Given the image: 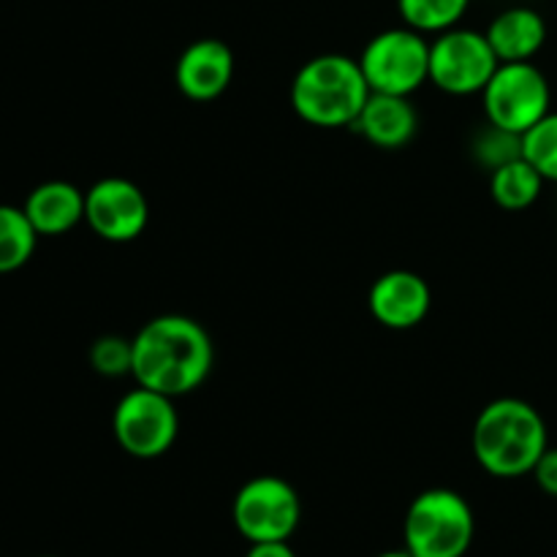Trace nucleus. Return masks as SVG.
<instances>
[{"mask_svg": "<svg viewBox=\"0 0 557 557\" xmlns=\"http://www.w3.org/2000/svg\"><path fill=\"white\" fill-rule=\"evenodd\" d=\"M131 343H134L131 379L136 381V386L161 392L174 400L199 389L215 364L212 337L190 315H156L131 337Z\"/></svg>", "mask_w": 557, "mask_h": 557, "instance_id": "nucleus-1", "label": "nucleus"}, {"mask_svg": "<svg viewBox=\"0 0 557 557\" xmlns=\"http://www.w3.org/2000/svg\"><path fill=\"white\" fill-rule=\"evenodd\" d=\"M473 457L495 479H520L533 473L549 449L547 422L528 400L498 397L479 411L473 422Z\"/></svg>", "mask_w": 557, "mask_h": 557, "instance_id": "nucleus-2", "label": "nucleus"}, {"mask_svg": "<svg viewBox=\"0 0 557 557\" xmlns=\"http://www.w3.org/2000/svg\"><path fill=\"white\" fill-rule=\"evenodd\" d=\"M359 60L348 54H319L292 82V109L315 128H351L370 98Z\"/></svg>", "mask_w": 557, "mask_h": 557, "instance_id": "nucleus-3", "label": "nucleus"}, {"mask_svg": "<svg viewBox=\"0 0 557 557\" xmlns=\"http://www.w3.org/2000/svg\"><path fill=\"white\" fill-rule=\"evenodd\" d=\"M476 536V517L460 493L433 487L411 500L403 542L413 557H466Z\"/></svg>", "mask_w": 557, "mask_h": 557, "instance_id": "nucleus-4", "label": "nucleus"}, {"mask_svg": "<svg viewBox=\"0 0 557 557\" xmlns=\"http://www.w3.org/2000/svg\"><path fill=\"white\" fill-rule=\"evenodd\" d=\"M357 60L373 92L411 96L430 82L428 36L406 25L375 33Z\"/></svg>", "mask_w": 557, "mask_h": 557, "instance_id": "nucleus-5", "label": "nucleus"}, {"mask_svg": "<svg viewBox=\"0 0 557 557\" xmlns=\"http://www.w3.org/2000/svg\"><path fill=\"white\" fill-rule=\"evenodd\" d=\"M479 96L490 125L515 131L520 136L553 112V87L533 60L500 63Z\"/></svg>", "mask_w": 557, "mask_h": 557, "instance_id": "nucleus-6", "label": "nucleus"}, {"mask_svg": "<svg viewBox=\"0 0 557 557\" xmlns=\"http://www.w3.org/2000/svg\"><path fill=\"white\" fill-rule=\"evenodd\" d=\"M232 520L248 544L288 542L302 522V500L281 476H256L237 490Z\"/></svg>", "mask_w": 557, "mask_h": 557, "instance_id": "nucleus-7", "label": "nucleus"}, {"mask_svg": "<svg viewBox=\"0 0 557 557\" xmlns=\"http://www.w3.org/2000/svg\"><path fill=\"white\" fill-rule=\"evenodd\" d=\"M114 441L125 455L136 460H156L174 446L180 433V417L174 397L134 386L120 397L112 413Z\"/></svg>", "mask_w": 557, "mask_h": 557, "instance_id": "nucleus-8", "label": "nucleus"}, {"mask_svg": "<svg viewBox=\"0 0 557 557\" xmlns=\"http://www.w3.org/2000/svg\"><path fill=\"white\" fill-rule=\"evenodd\" d=\"M498 65L487 36L471 27L457 25L430 41V82L449 96L482 92Z\"/></svg>", "mask_w": 557, "mask_h": 557, "instance_id": "nucleus-9", "label": "nucleus"}, {"mask_svg": "<svg viewBox=\"0 0 557 557\" xmlns=\"http://www.w3.org/2000/svg\"><path fill=\"white\" fill-rule=\"evenodd\" d=\"M85 223L107 243H131L150 223V201L131 180L103 177L85 190Z\"/></svg>", "mask_w": 557, "mask_h": 557, "instance_id": "nucleus-10", "label": "nucleus"}, {"mask_svg": "<svg viewBox=\"0 0 557 557\" xmlns=\"http://www.w3.org/2000/svg\"><path fill=\"white\" fill-rule=\"evenodd\" d=\"M368 308L386 330L406 332L422 324L433 308L428 281L411 270H389L370 286Z\"/></svg>", "mask_w": 557, "mask_h": 557, "instance_id": "nucleus-11", "label": "nucleus"}, {"mask_svg": "<svg viewBox=\"0 0 557 557\" xmlns=\"http://www.w3.org/2000/svg\"><path fill=\"white\" fill-rule=\"evenodd\" d=\"M234 79V54L221 38H199L188 44L174 65V82L190 101H215Z\"/></svg>", "mask_w": 557, "mask_h": 557, "instance_id": "nucleus-12", "label": "nucleus"}, {"mask_svg": "<svg viewBox=\"0 0 557 557\" xmlns=\"http://www.w3.org/2000/svg\"><path fill=\"white\" fill-rule=\"evenodd\" d=\"M362 139H368L381 150H400L417 136L419 114L408 96H389V92H370L362 112L351 125Z\"/></svg>", "mask_w": 557, "mask_h": 557, "instance_id": "nucleus-13", "label": "nucleus"}, {"mask_svg": "<svg viewBox=\"0 0 557 557\" xmlns=\"http://www.w3.org/2000/svg\"><path fill=\"white\" fill-rule=\"evenodd\" d=\"M22 210L38 237H60L85 221V190L65 180H49L27 194Z\"/></svg>", "mask_w": 557, "mask_h": 557, "instance_id": "nucleus-14", "label": "nucleus"}, {"mask_svg": "<svg viewBox=\"0 0 557 557\" xmlns=\"http://www.w3.org/2000/svg\"><path fill=\"white\" fill-rule=\"evenodd\" d=\"M484 36L500 63H525L547 44V22L533 5H511L490 22Z\"/></svg>", "mask_w": 557, "mask_h": 557, "instance_id": "nucleus-15", "label": "nucleus"}, {"mask_svg": "<svg viewBox=\"0 0 557 557\" xmlns=\"http://www.w3.org/2000/svg\"><path fill=\"white\" fill-rule=\"evenodd\" d=\"M544 183L547 180L525 158H517V161L490 172V196H493V201L500 210L522 212L536 205V199L544 190Z\"/></svg>", "mask_w": 557, "mask_h": 557, "instance_id": "nucleus-16", "label": "nucleus"}, {"mask_svg": "<svg viewBox=\"0 0 557 557\" xmlns=\"http://www.w3.org/2000/svg\"><path fill=\"white\" fill-rule=\"evenodd\" d=\"M38 234L27 221L25 210L14 205H0V275L22 270L36 253Z\"/></svg>", "mask_w": 557, "mask_h": 557, "instance_id": "nucleus-17", "label": "nucleus"}, {"mask_svg": "<svg viewBox=\"0 0 557 557\" xmlns=\"http://www.w3.org/2000/svg\"><path fill=\"white\" fill-rule=\"evenodd\" d=\"M471 0H397L403 25L422 36H438L462 22Z\"/></svg>", "mask_w": 557, "mask_h": 557, "instance_id": "nucleus-18", "label": "nucleus"}, {"mask_svg": "<svg viewBox=\"0 0 557 557\" xmlns=\"http://www.w3.org/2000/svg\"><path fill=\"white\" fill-rule=\"evenodd\" d=\"M522 158L547 183H557V112H549L522 134Z\"/></svg>", "mask_w": 557, "mask_h": 557, "instance_id": "nucleus-19", "label": "nucleus"}, {"mask_svg": "<svg viewBox=\"0 0 557 557\" xmlns=\"http://www.w3.org/2000/svg\"><path fill=\"white\" fill-rule=\"evenodd\" d=\"M473 158L482 163L487 172L506 166V163L522 158V136L515 131L498 128V125H490L476 136L473 141Z\"/></svg>", "mask_w": 557, "mask_h": 557, "instance_id": "nucleus-20", "label": "nucleus"}, {"mask_svg": "<svg viewBox=\"0 0 557 557\" xmlns=\"http://www.w3.org/2000/svg\"><path fill=\"white\" fill-rule=\"evenodd\" d=\"M90 368L107 379H123L134 368V343L120 335H103L90 346Z\"/></svg>", "mask_w": 557, "mask_h": 557, "instance_id": "nucleus-21", "label": "nucleus"}, {"mask_svg": "<svg viewBox=\"0 0 557 557\" xmlns=\"http://www.w3.org/2000/svg\"><path fill=\"white\" fill-rule=\"evenodd\" d=\"M531 476L536 479L542 493H547L549 498H557V446H549V449L544 451Z\"/></svg>", "mask_w": 557, "mask_h": 557, "instance_id": "nucleus-22", "label": "nucleus"}, {"mask_svg": "<svg viewBox=\"0 0 557 557\" xmlns=\"http://www.w3.org/2000/svg\"><path fill=\"white\" fill-rule=\"evenodd\" d=\"M245 557H297L288 542H264V544H250L248 555Z\"/></svg>", "mask_w": 557, "mask_h": 557, "instance_id": "nucleus-23", "label": "nucleus"}, {"mask_svg": "<svg viewBox=\"0 0 557 557\" xmlns=\"http://www.w3.org/2000/svg\"><path fill=\"white\" fill-rule=\"evenodd\" d=\"M375 557H413V555L408 553L406 547H403V549H389V553H381V555H375Z\"/></svg>", "mask_w": 557, "mask_h": 557, "instance_id": "nucleus-24", "label": "nucleus"}, {"mask_svg": "<svg viewBox=\"0 0 557 557\" xmlns=\"http://www.w3.org/2000/svg\"><path fill=\"white\" fill-rule=\"evenodd\" d=\"M41 557H52V555H41Z\"/></svg>", "mask_w": 557, "mask_h": 557, "instance_id": "nucleus-25", "label": "nucleus"}]
</instances>
